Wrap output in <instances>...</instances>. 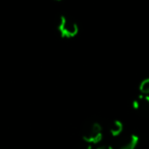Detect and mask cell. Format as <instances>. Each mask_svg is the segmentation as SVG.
Returning a JSON list of instances; mask_svg holds the SVG:
<instances>
[{
    "mask_svg": "<svg viewBox=\"0 0 149 149\" xmlns=\"http://www.w3.org/2000/svg\"><path fill=\"white\" fill-rule=\"evenodd\" d=\"M57 30L62 38L70 39V38H74L78 34L79 27H78L77 23H74L70 17H65V15H61L59 17Z\"/></svg>",
    "mask_w": 149,
    "mask_h": 149,
    "instance_id": "obj_1",
    "label": "cell"
},
{
    "mask_svg": "<svg viewBox=\"0 0 149 149\" xmlns=\"http://www.w3.org/2000/svg\"><path fill=\"white\" fill-rule=\"evenodd\" d=\"M102 127L99 123H92L88 125L83 133V139L89 145L99 143L102 140Z\"/></svg>",
    "mask_w": 149,
    "mask_h": 149,
    "instance_id": "obj_2",
    "label": "cell"
},
{
    "mask_svg": "<svg viewBox=\"0 0 149 149\" xmlns=\"http://www.w3.org/2000/svg\"><path fill=\"white\" fill-rule=\"evenodd\" d=\"M139 143V137L135 134L126 135L120 140L118 149H136L137 145Z\"/></svg>",
    "mask_w": 149,
    "mask_h": 149,
    "instance_id": "obj_3",
    "label": "cell"
},
{
    "mask_svg": "<svg viewBox=\"0 0 149 149\" xmlns=\"http://www.w3.org/2000/svg\"><path fill=\"white\" fill-rule=\"evenodd\" d=\"M134 108L139 110L142 113L149 116V96L148 95H140L133 103Z\"/></svg>",
    "mask_w": 149,
    "mask_h": 149,
    "instance_id": "obj_4",
    "label": "cell"
},
{
    "mask_svg": "<svg viewBox=\"0 0 149 149\" xmlns=\"http://www.w3.org/2000/svg\"><path fill=\"white\" fill-rule=\"evenodd\" d=\"M123 129H124V125L120 122V120H116L113 122L109 127V132L111 134V136L113 137H118L122 134Z\"/></svg>",
    "mask_w": 149,
    "mask_h": 149,
    "instance_id": "obj_5",
    "label": "cell"
},
{
    "mask_svg": "<svg viewBox=\"0 0 149 149\" xmlns=\"http://www.w3.org/2000/svg\"><path fill=\"white\" fill-rule=\"evenodd\" d=\"M139 90L142 93V95H148L149 94V78L144 79L142 82L140 83L139 86Z\"/></svg>",
    "mask_w": 149,
    "mask_h": 149,
    "instance_id": "obj_6",
    "label": "cell"
},
{
    "mask_svg": "<svg viewBox=\"0 0 149 149\" xmlns=\"http://www.w3.org/2000/svg\"><path fill=\"white\" fill-rule=\"evenodd\" d=\"M97 149H113L111 146H108V145H102V146H99Z\"/></svg>",
    "mask_w": 149,
    "mask_h": 149,
    "instance_id": "obj_7",
    "label": "cell"
},
{
    "mask_svg": "<svg viewBox=\"0 0 149 149\" xmlns=\"http://www.w3.org/2000/svg\"><path fill=\"white\" fill-rule=\"evenodd\" d=\"M79 149H92V146L91 145H86V146H83V147H81V148H79Z\"/></svg>",
    "mask_w": 149,
    "mask_h": 149,
    "instance_id": "obj_8",
    "label": "cell"
}]
</instances>
